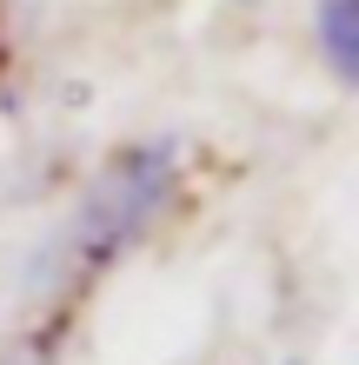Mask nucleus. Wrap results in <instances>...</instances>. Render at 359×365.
Segmentation results:
<instances>
[{"instance_id": "obj_1", "label": "nucleus", "mask_w": 359, "mask_h": 365, "mask_svg": "<svg viewBox=\"0 0 359 365\" xmlns=\"http://www.w3.org/2000/svg\"><path fill=\"white\" fill-rule=\"evenodd\" d=\"M166 192H173V153H166V146H133V153H120L107 173L93 180L80 220L67 226L74 266H107L120 246H133L140 232L153 226Z\"/></svg>"}, {"instance_id": "obj_2", "label": "nucleus", "mask_w": 359, "mask_h": 365, "mask_svg": "<svg viewBox=\"0 0 359 365\" xmlns=\"http://www.w3.org/2000/svg\"><path fill=\"white\" fill-rule=\"evenodd\" d=\"M353 27H359V0H326V7H320V40H326V60H333V73H340V80L359 73V40H353Z\"/></svg>"}]
</instances>
